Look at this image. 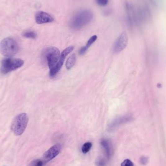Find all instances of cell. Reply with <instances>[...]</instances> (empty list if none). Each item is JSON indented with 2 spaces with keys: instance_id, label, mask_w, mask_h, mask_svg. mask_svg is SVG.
<instances>
[{
  "instance_id": "21",
  "label": "cell",
  "mask_w": 166,
  "mask_h": 166,
  "mask_svg": "<svg viewBox=\"0 0 166 166\" xmlns=\"http://www.w3.org/2000/svg\"><path fill=\"white\" fill-rule=\"evenodd\" d=\"M148 160V159L146 157H142L141 159V164H146L147 163Z\"/></svg>"
},
{
  "instance_id": "13",
  "label": "cell",
  "mask_w": 166,
  "mask_h": 166,
  "mask_svg": "<svg viewBox=\"0 0 166 166\" xmlns=\"http://www.w3.org/2000/svg\"><path fill=\"white\" fill-rule=\"evenodd\" d=\"M97 36L96 35H94L92 37H91L88 40L86 45L85 46L83 47L80 49L79 54L80 55H83L84 53H85L90 47L92 45V44L97 40Z\"/></svg>"
},
{
  "instance_id": "14",
  "label": "cell",
  "mask_w": 166,
  "mask_h": 166,
  "mask_svg": "<svg viewBox=\"0 0 166 166\" xmlns=\"http://www.w3.org/2000/svg\"><path fill=\"white\" fill-rule=\"evenodd\" d=\"M76 56L74 54L71 55L67 60L66 63V67L68 70H70L73 67V66L76 64Z\"/></svg>"
},
{
  "instance_id": "3",
  "label": "cell",
  "mask_w": 166,
  "mask_h": 166,
  "mask_svg": "<svg viewBox=\"0 0 166 166\" xmlns=\"http://www.w3.org/2000/svg\"><path fill=\"white\" fill-rule=\"evenodd\" d=\"M28 117L26 113H21L16 116L11 125V130L16 136H21L24 133L28 122Z\"/></svg>"
},
{
  "instance_id": "16",
  "label": "cell",
  "mask_w": 166,
  "mask_h": 166,
  "mask_svg": "<svg viewBox=\"0 0 166 166\" xmlns=\"http://www.w3.org/2000/svg\"><path fill=\"white\" fill-rule=\"evenodd\" d=\"M23 36L26 38H29V39H35L37 38V34L33 31H27L24 33Z\"/></svg>"
},
{
  "instance_id": "18",
  "label": "cell",
  "mask_w": 166,
  "mask_h": 166,
  "mask_svg": "<svg viewBox=\"0 0 166 166\" xmlns=\"http://www.w3.org/2000/svg\"><path fill=\"white\" fill-rule=\"evenodd\" d=\"M96 166H105L106 162L103 159H99L96 162Z\"/></svg>"
},
{
  "instance_id": "6",
  "label": "cell",
  "mask_w": 166,
  "mask_h": 166,
  "mask_svg": "<svg viewBox=\"0 0 166 166\" xmlns=\"http://www.w3.org/2000/svg\"><path fill=\"white\" fill-rule=\"evenodd\" d=\"M73 49H74V47L73 46L68 47V48H66L62 52L60 55V59L57 66L55 67V68L52 70L50 71V76L51 77H53L57 75V73L59 72V71H60V69L62 68L67 56L73 51Z\"/></svg>"
},
{
  "instance_id": "15",
  "label": "cell",
  "mask_w": 166,
  "mask_h": 166,
  "mask_svg": "<svg viewBox=\"0 0 166 166\" xmlns=\"http://www.w3.org/2000/svg\"><path fill=\"white\" fill-rule=\"evenodd\" d=\"M92 147V143L90 142H88L85 143L83 146H82V151L83 154H86L90 151V150L91 148Z\"/></svg>"
},
{
  "instance_id": "1",
  "label": "cell",
  "mask_w": 166,
  "mask_h": 166,
  "mask_svg": "<svg viewBox=\"0 0 166 166\" xmlns=\"http://www.w3.org/2000/svg\"><path fill=\"white\" fill-rule=\"evenodd\" d=\"M93 18L92 12L84 9L77 12L71 19L69 25L72 29L78 30L86 25Z\"/></svg>"
},
{
  "instance_id": "8",
  "label": "cell",
  "mask_w": 166,
  "mask_h": 166,
  "mask_svg": "<svg viewBox=\"0 0 166 166\" xmlns=\"http://www.w3.org/2000/svg\"><path fill=\"white\" fill-rule=\"evenodd\" d=\"M136 20L141 22H147L151 20V13L148 7L143 6L136 12Z\"/></svg>"
},
{
  "instance_id": "4",
  "label": "cell",
  "mask_w": 166,
  "mask_h": 166,
  "mask_svg": "<svg viewBox=\"0 0 166 166\" xmlns=\"http://www.w3.org/2000/svg\"><path fill=\"white\" fill-rule=\"evenodd\" d=\"M24 61L21 59L8 58L2 61L0 71L3 74L15 71L24 64Z\"/></svg>"
},
{
  "instance_id": "7",
  "label": "cell",
  "mask_w": 166,
  "mask_h": 166,
  "mask_svg": "<svg viewBox=\"0 0 166 166\" xmlns=\"http://www.w3.org/2000/svg\"><path fill=\"white\" fill-rule=\"evenodd\" d=\"M128 41V38L127 34L125 32L122 33L114 44L113 52L118 53L123 51L127 45Z\"/></svg>"
},
{
  "instance_id": "17",
  "label": "cell",
  "mask_w": 166,
  "mask_h": 166,
  "mask_svg": "<svg viewBox=\"0 0 166 166\" xmlns=\"http://www.w3.org/2000/svg\"><path fill=\"white\" fill-rule=\"evenodd\" d=\"M43 162L40 159H35L30 162L28 166H43Z\"/></svg>"
},
{
  "instance_id": "20",
  "label": "cell",
  "mask_w": 166,
  "mask_h": 166,
  "mask_svg": "<svg viewBox=\"0 0 166 166\" xmlns=\"http://www.w3.org/2000/svg\"><path fill=\"white\" fill-rule=\"evenodd\" d=\"M96 2L99 6L104 7L108 5V0H96Z\"/></svg>"
},
{
  "instance_id": "5",
  "label": "cell",
  "mask_w": 166,
  "mask_h": 166,
  "mask_svg": "<svg viewBox=\"0 0 166 166\" xmlns=\"http://www.w3.org/2000/svg\"><path fill=\"white\" fill-rule=\"evenodd\" d=\"M60 51L54 47H49L46 50L44 56L50 71L57 66L60 59Z\"/></svg>"
},
{
  "instance_id": "2",
  "label": "cell",
  "mask_w": 166,
  "mask_h": 166,
  "mask_svg": "<svg viewBox=\"0 0 166 166\" xmlns=\"http://www.w3.org/2000/svg\"><path fill=\"white\" fill-rule=\"evenodd\" d=\"M18 43L12 38H5L0 43V53L3 56L11 58L18 53Z\"/></svg>"
},
{
  "instance_id": "10",
  "label": "cell",
  "mask_w": 166,
  "mask_h": 166,
  "mask_svg": "<svg viewBox=\"0 0 166 166\" xmlns=\"http://www.w3.org/2000/svg\"><path fill=\"white\" fill-rule=\"evenodd\" d=\"M35 20L39 25L53 22L54 19L50 14L43 11H39L35 15Z\"/></svg>"
},
{
  "instance_id": "11",
  "label": "cell",
  "mask_w": 166,
  "mask_h": 166,
  "mask_svg": "<svg viewBox=\"0 0 166 166\" xmlns=\"http://www.w3.org/2000/svg\"><path fill=\"white\" fill-rule=\"evenodd\" d=\"M133 119V116L131 115H127L118 118L115 120H114V122H112L110 126V129L115 128L116 127H117L119 125L127 123L128 122L132 121Z\"/></svg>"
},
{
  "instance_id": "19",
  "label": "cell",
  "mask_w": 166,
  "mask_h": 166,
  "mask_svg": "<svg viewBox=\"0 0 166 166\" xmlns=\"http://www.w3.org/2000/svg\"><path fill=\"white\" fill-rule=\"evenodd\" d=\"M121 166H134V164L129 159H125L121 164Z\"/></svg>"
},
{
  "instance_id": "12",
  "label": "cell",
  "mask_w": 166,
  "mask_h": 166,
  "mask_svg": "<svg viewBox=\"0 0 166 166\" xmlns=\"http://www.w3.org/2000/svg\"><path fill=\"white\" fill-rule=\"evenodd\" d=\"M101 144L104 150L106 157H108V159H109L112 154V148L111 147L109 142L108 140H102L101 142Z\"/></svg>"
},
{
  "instance_id": "9",
  "label": "cell",
  "mask_w": 166,
  "mask_h": 166,
  "mask_svg": "<svg viewBox=\"0 0 166 166\" xmlns=\"http://www.w3.org/2000/svg\"><path fill=\"white\" fill-rule=\"evenodd\" d=\"M61 148L62 147L60 144L53 145L43 154V159L46 162L52 160L58 155L61 151Z\"/></svg>"
}]
</instances>
